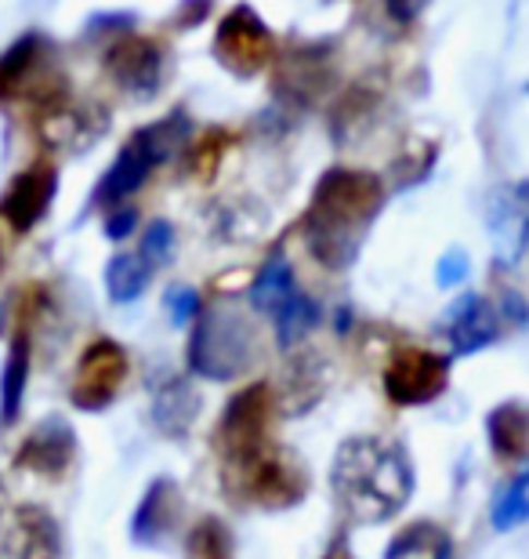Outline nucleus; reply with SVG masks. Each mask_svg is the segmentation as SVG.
Here are the masks:
<instances>
[{
	"instance_id": "1",
	"label": "nucleus",
	"mask_w": 529,
	"mask_h": 559,
	"mask_svg": "<svg viewBox=\"0 0 529 559\" xmlns=\"http://www.w3.org/2000/svg\"><path fill=\"white\" fill-rule=\"evenodd\" d=\"M413 465L402 443L385 436H348L334 451L330 490L337 509L356 523H385L413 498Z\"/></svg>"
},
{
	"instance_id": "2",
	"label": "nucleus",
	"mask_w": 529,
	"mask_h": 559,
	"mask_svg": "<svg viewBox=\"0 0 529 559\" xmlns=\"http://www.w3.org/2000/svg\"><path fill=\"white\" fill-rule=\"evenodd\" d=\"M385 207V186L370 171L334 167L316 186L305 211V243L323 265L345 270L359 259V243L377 211Z\"/></svg>"
},
{
	"instance_id": "3",
	"label": "nucleus",
	"mask_w": 529,
	"mask_h": 559,
	"mask_svg": "<svg viewBox=\"0 0 529 559\" xmlns=\"http://www.w3.org/2000/svg\"><path fill=\"white\" fill-rule=\"evenodd\" d=\"M225 495L240 506L262 512H287L305 501L309 473L294 451H287L276 436L247 443L240 451L218 454Z\"/></svg>"
},
{
	"instance_id": "4",
	"label": "nucleus",
	"mask_w": 529,
	"mask_h": 559,
	"mask_svg": "<svg viewBox=\"0 0 529 559\" xmlns=\"http://www.w3.org/2000/svg\"><path fill=\"white\" fill-rule=\"evenodd\" d=\"M189 371L211 382H232L236 374H243L247 367L257 360V338L254 328L240 312L232 309H200L193 320V334H189L185 349Z\"/></svg>"
},
{
	"instance_id": "5",
	"label": "nucleus",
	"mask_w": 529,
	"mask_h": 559,
	"mask_svg": "<svg viewBox=\"0 0 529 559\" xmlns=\"http://www.w3.org/2000/svg\"><path fill=\"white\" fill-rule=\"evenodd\" d=\"M185 135H189V120L182 114L139 131V135L120 150L117 164L109 167L103 182H98L95 204H120V200H128L131 193H139L145 186V178L153 175V167L167 160V156L185 142Z\"/></svg>"
},
{
	"instance_id": "6",
	"label": "nucleus",
	"mask_w": 529,
	"mask_h": 559,
	"mask_svg": "<svg viewBox=\"0 0 529 559\" xmlns=\"http://www.w3.org/2000/svg\"><path fill=\"white\" fill-rule=\"evenodd\" d=\"M128 371H131L128 349L112 338H95L81 353V360H76V374L70 385L73 407L87 411V415L106 411L120 396L123 382H128Z\"/></svg>"
},
{
	"instance_id": "7",
	"label": "nucleus",
	"mask_w": 529,
	"mask_h": 559,
	"mask_svg": "<svg viewBox=\"0 0 529 559\" xmlns=\"http://www.w3.org/2000/svg\"><path fill=\"white\" fill-rule=\"evenodd\" d=\"M449 389V360L432 349H399L385 367V396L396 407H424Z\"/></svg>"
},
{
	"instance_id": "8",
	"label": "nucleus",
	"mask_w": 529,
	"mask_h": 559,
	"mask_svg": "<svg viewBox=\"0 0 529 559\" xmlns=\"http://www.w3.org/2000/svg\"><path fill=\"white\" fill-rule=\"evenodd\" d=\"M273 48H276L273 33L257 19L254 8H232L221 19L218 33H214V55H218V62L240 76L262 70L273 59Z\"/></svg>"
},
{
	"instance_id": "9",
	"label": "nucleus",
	"mask_w": 529,
	"mask_h": 559,
	"mask_svg": "<svg viewBox=\"0 0 529 559\" xmlns=\"http://www.w3.org/2000/svg\"><path fill=\"white\" fill-rule=\"evenodd\" d=\"M276 418V393L265 382L247 385L243 393H236L221 411V421L214 429V447L218 454L240 451L247 443H257L265 436H273Z\"/></svg>"
},
{
	"instance_id": "10",
	"label": "nucleus",
	"mask_w": 529,
	"mask_h": 559,
	"mask_svg": "<svg viewBox=\"0 0 529 559\" xmlns=\"http://www.w3.org/2000/svg\"><path fill=\"white\" fill-rule=\"evenodd\" d=\"M486 218L497 262L515 265L529 251V182L493 189Z\"/></svg>"
},
{
	"instance_id": "11",
	"label": "nucleus",
	"mask_w": 529,
	"mask_h": 559,
	"mask_svg": "<svg viewBox=\"0 0 529 559\" xmlns=\"http://www.w3.org/2000/svg\"><path fill=\"white\" fill-rule=\"evenodd\" d=\"M73 462H76V432L62 418L40 421L15 451V468L44 479H62Z\"/></svg>"
},
{
	"instance_id": "12",
	"label": "nucleus",
	"mask_w": 529,
	"mask_h": 559,
	"mask_svg": "<svg viewBox=\"0 0 529 559\" xmlns=\"http://www.w3.org/2000/svg\"><path fill=\"white\" fill-rule=\"evenodd\" d=\"M446 338L457 356H471L501 338V312L482 295H460L446 309Z\"/></svg>"
},
{
	"instance_id": "13",
	"label": "nucleus",
	"mask_w": 529,
	"mask_h": 559,
	"mask_svg": "<svg viewBox=\"0 0 529 559\" xmlns=\"http://www.w3.org/2000/svg\"><path fill=\"white\" fill-rule=\"evenodd\" d=\"M182 509H185V498L178 490L175 479H153L149 490L142 495L139 509L131 516V538L134 545H160L167 534L178 527L182 520Z\"/></svg>"
},
{
	"instance_id": "14",
	"label": "nucleus",
	"mask_w": 529,
	"mask_h": 559,
	"mask_svg": "<svg viewBox=\"0 0 529 559\" xmlns=\"http://www.w3.org/2000/svg\"><path fill=\"white\" fill-rule=\"evenodd\" d=\"M55 189H59V175L51 167H29V171L15 175V182L8 186L4 200H0V215L19 233H26L48 215Z\"/></svg>"
},
{
	"instance_id": "15",
	"label": "nucleus",
	"mask_w": 529,
	"mask_h": 559,
	"mask_svg": "<svg viewBox=\"0 0 529 559\" xmlns=\"http://www.w3.org/2000/svg\"><path fill=\"white\" fill-rule=\"evenodd\" d=\"M62 531L48 516V509L26 506L15 512L4 538V559H59Z\"/></svg>"
},
{
	"instance_id": "16",
	"label": "nucleus",
	"mask_w": 529,
	"mask_h": 559,
	"mask_svg": "<svg viewBox=\"0 0 529 559\" xmlns=\"http://www.w3.org/2000/svg\"><path fill=\"white\" fill-rule=\"evenodd\" d=\"M109 70L117 76V84L123 92L149 98L156 87H160V73H164V59L160 48L153 40H120L117 48L109 51Z\"/></svg>"
},
{
	"instance_id": "17",
	"label": "nucleus",
	"mask_w": 529,
	"mask_h": 559,
	"mask_svg": "<svg viewBox=\"0 0 529 559\" xmlns=\"http://www.w3.org/2000/svg\"><path fill=\"white\" fill-rule=\"evenodd\" d=\"M200 393L185 382L182 374H171L156 385L153 393V421L167 440H182V436L193 432V425L200 418Z\"/></svg>"
},
{
	"instance_id": "18",
	"label": "nucleus",
	"mask_w": 529,
	"mask_h": 559,
	"mask_svg": "<svg viewBox=\"0 0 529 559\" xmlns=\"http://www.w3.org/2000/svg\"><path fill=\"white\" fill-rule=\"evenodd\" d=\"M486 436H490V451L501 462L529 457V404H522V400H504V404H497L486 418Z\"/></svg>"
},
{
	"instance_id": "19",
	"label": "nucleus",
	"mask_w": 529,
	"mask_h": 559,
	"mask_svg": "<svg viewBox=\"0 0 529 559\" xmlns=\"http://www.w3.org/2000/svg\"><path fill=\"white\" fill-rule=\"evenodd\" d=\"M385 559H454V542L435 520H418L388 542Z\"/></svg>"
},
{
	"instance_id": "20",
	"label": "nucleus",
	"mask_w": 529,
	"mask_h": 559,
	"mask_svg": "<svg viewBox=\"0 0 529 559\" xmlns=\"http://www.w3.org/2000/svg\"><path fill=\"white\" fill-rule=\"evenodd\" d=\"M26 382H29V338L26 334H15L4 360V374H0V425L4 429L19 421Z\"/></svg>"
},
{
	"instance_id": "21",
	"label": "nucleus",
	"mask_w": 529,
	"mask_h": 559,
	"mask_svg": "<svg viewBox=\"0 0 529 559\" xmlns=\"http://www.w3.org/2000/svg\"><path fill=\"white\" fill-rule=\"evenodd\" d=\"M294 290H301L298 280H294V270H290V262L284 259V254H276V259H268V265L254 280L251 306L257 312H268V317H276V312L287 306V298L294 295Z\"/></svg>"
},
{
	"instance_id": "22",
	"label": "nucleus",
	"mask_w": 529,
	"mask_h": 559,
	"mask_svg": "<svg viewBox=\"0 0 529 559\" xmlns=\"http://www.w3.org/2000/svg\"><path fill=\"white\" fill-rule=\"evenodd\" d=\"M149 276L153 270L142 254H117V259H109L106 265V290L117 306H131V301H139L145 295Z\"/></svg>"
},
{
	"instance_id": "23",
	"label": "nucleus",
	"mask_w": 529,
	"mask_h": 559,
	"mask_svg": "<svg viewBox=\"0 0 529 559\" xmlns=\"http://www.w3.org/2000/svg\"><path fill=\"white\" fill-rule=\"evenodd\" d=\"M185 559H236V542L232 531L225 527V520L218 516L196 520L185 538Z\"/></svg>"
},
{
	"instance_id": "24",
	"label": "nucleus",
	"mask_w": 529,
	"mask_h": 559,
	"mask_svg": "<svg viewBox=\"0 0 529 559\" xmlns=\"http://www.w3.org/2000/svg\"><path fill=\"white\" fill-rule=\"evenodd\" d=\"M273 323H276L279 345L290 349V345H298L320 323V309H316V301L305 295V290H294V295L287 298V306L273 317Z\"/></svg>"
},
{
	"instance_id": "25",
	"label": "nucleus",
	"mask_w": 529,
	"mask_h": 559,
	"mask_svg": "<svg viewBox=\"0 0 529 559\" xmlns=\"http://www.w3.org/2000/svg\"><path fill=\"white\" fill-rule=\"evenodd\" d=\"M529 520V465L493 501V531L512 534Z\"/></svg>"
},
{
	"instance_id": "26",
	"label": "nucleus",
	"mask_w": 529,
	"mask_h": 559,
	"mask_svg": "<svg viewBox=\"0 0 529 559\" xmlns=\"http://www.w3.org/2000/svg\"><path fill=\"white\" fill-rule=\"evenodd\" d=\"M37 44H40L37 37H26V40H19L4 59H0V98L19 95L29 76L37 73V62H40Z\"/></svg>"
},
{
	"instance_id": "27",
	"label": "nucleus",
	"mask_w": 529,
	"mask_h": 559,
	"mask_svg": "<svg viewBox=\"0 0 529 559\" xmlns=\"http://www.w3.org/2000/svg\"><path fill=\"white\" fill-rule=\"evenodd\" d=\"M323 385H326V374H323L316 356H301L298 364H290L287 396L294 400V404L287 407V415H301V411H309L323 396Z\"/></svg>"
},
{
	"instance_id": "28",
	"label": "nucleus",
	"mask_w": 529,
	"mask_h": 559,
	"mask_svg": "<svg viewBox=\"0 0 529 559\" xmlns=\"http://www.w3.org/2000/svg\"><path fill=\"white\" fill-rule=\"evenodd\" d=\"M139 254L149 262V270H160V265L171 262V254H175V226L171 222H164V218L149 222V229L142 233Z\"/></svg>"
},
{
	"instance_id": "29",
	"label": "nucleus",
	"mask_w": 529,
	"mask_h": 559,
	"mask_svg": "<svg viewBox=\"0 0 529 559\" xmlns=\"http://www.w3.org/2000/svg\"><path fill=\"white\" fill-rule=\"evenodd\" d=\"M200 290L196 287H185V284H178L167 290V312H171V323L175 328H185V323H193L200 317Z\"/></svg>"
},
{
	"instance_id": "30",
	"label": "nucleus",
	"mask_w": 529,
	"mask_h": 559,
	"mask_svg": "<svg viewBox=\"0 0 529 559\" xmlns=\"http://www.w3.org/2000/svg\"><path fill=\"white\" fill-rule=\"evenodd\" d=\"M435 276H438V284H443V287H457L460 280H468V254L457 251V248L446 251L443 259H438Z\"/></svg>"
},
{
	"instance_id": "31",
	"label": "nucleus",
	"mask_w": 529,
	"mask_h": 559,
	"mask_svg": "<svg viewBox=\"0 0 529 559\" xmlns=\"http://www.w3.org/2000/svg\"><path fill=\"white\" fill-rule=\"evenodd\" d=\"M134 222H139V215H134L131 207L112 211L109 222H106V237H109V240H123V237H131V233H134Z\"/></svg>"
},
{
	"instance_id": "32",
	"label": "nucleus",
	"mask_w": 529,
	"mask_h": 559,
	"mask_svg": "<svg viewBox=\"0 0 529 559\" xmlns=\"http://www.w3.org/2000/svg\"><path fill=\"white\" fill-rule=\"evenodd\" d=\"M207 11H211V0H185L182 4V26H196V22H204L207 19Z\"/></svg>"
},
{
	"instance_id": "33",
	"label": "nucleus",
	"mask_w": 529,
	"mask_h": 559,
	"mask_svg": "<svg viewBox=\"0 0 529 559\" xmlns=\"http://www.w3.org/2000/svg\"><path fill=\"white\" fill-rule=\"evenodd\" d=\"M323 559H352V552H348L345 545H337V549H330V552H326Z\"/></svg>"
}]
</instances>
